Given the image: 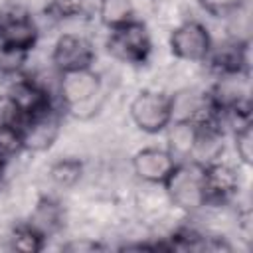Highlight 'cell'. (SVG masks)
<instances>
[{
  "instance_id": "cell-8",
  "label": "cell",
  "mask_w": 253,
  "mask_h": 253,
  "mask_svg": "<svg viewBox=\"0 0 253 253\" xmlns=\"http://www.w3.org/2000/svg\"><path fill=\"white\" fill-rule=\"evenodd\" d=\"M132 166L134 172L148 182H166L176 164L172 152L160 148H144L134 156Z\"/></svg>"
},
{
  "instance_id": "cell-1",
  "label": "cell",
  "mask_w": 253,
  "mask_h": 253,
  "mask_svg": "<svg viewBox=\"0 0 253 253\" xmlns=\"http://www.w3.org/2000/svg\"><path fill=\"white\" fill-rule=\"evenodd\" d=\"M38 28L22 8H6L0 12V47L6 53L22 55L34 47Z\"/></svg>"
},
{
  "instance_id": "cell-11",
  "label": "cell",
  "mask_w": 253,
  "mask_h": 253,
  "mask_svg": "<svg viewBox=\"0 0 253 253\" xmlns=\"http://www.w3.org/2000/svg\"><path fill=\"white\" fill-rule=\"evenodd\" d=\"M59 223H61V211H59L57 204L51 200H42L30 225L34 229H38L42 235H45L47 231H53Z\"/></svg>"
},
{
  "instance_id": "cell-12",
  "label": "cell",
  "mask_w": 253,
  "mask_h": 253,
  "mask_svg": "<svg viewBox=\"0 0 253 253\" xmlns=\"http://www.w3.org/2000/svg\"><path fill=\"white\" fill-rule=\"evenodd\" d=\"M101 20L111 26V28H117L125 22L130 20V14H132V8H130V2L128 0H101Z\"/></svg>"
},
{
  "instance_id": "cell-16",
  "label": "cell",
  "mask_w": 253,
  "mask_h": 253,
  "mask_svg": "<svg viewBox=\"0 0 253 253\" xmlns=\"http://www.w3.org/2000/svg\"><path fill=\"white\" fill-rule=\"evenodd\" d=\"M251 140H253V134H251V125L249 123H243V126L235 132V146H237V152L239 156L243 158V162H251Z\"/></svg>"
},
{
  "instance_id": "cell-17",
  "label": "cell",
  "mask_w": 253,
  "mask_h": 253,
  "mask_svg": "<svg viewBox=\"0 0 253 253\" xmlns=\"http://www.w3.org/2000/svg\"><path fill=\"white\" fill-rule=\"evenodd\" d=\"M200 2L204 10L210 12L211 16H225L241 4V0H200Z\"/></svg>"
},
{
  "instance_id": "cell-9",
  "label": "cell",
  "mask_w": 253,
  "mask_h": 253,
  "mask_svg": "<svg viewBox=\"0 0 253 253\" xmlns=\"http://www.w3.org/2000/svg\"><path fill=\"white\" fill-rule=\"evenodd\" d=\"M237 190V176L225 164H210L204 166V196L206 204L225 202Z\"/></svg>"
},
{
  "instance_id": "cell-6",
  "label": "cell",
  "mask_w": 253,
  "mask_h": 253,
  "mask_svg": "<svg viewBox=\"0 0 253 253\" xmlns=\"http://www.w3.org/2000/svg\"><path fill=\"white\" fill-rule=\"evenodd\" d=\"M170 47H172V53H176L182 59L200 61L210 51V36L202 24L186 22L172 32Z\"/></svg>"
},
{
  "instance_id": "cell-5",
  "label": "cell",
  "mask_w": 253,
  "mask_h": 253,
  "mask_svg": "<svg viewBox=\"0 0 253 253\" xmlns=\"http://www.w3.org/2000/svg\"><path fill=\"white\" fill-rule=\"evenodd\" d=\"M51 59L61 73H73L89 69L95 59V51L85 38L65 34L57 40Z\"/></svg>"
},
{
  "instance_id": "cell-15",
  "label": "cell",
  "mask_w": 253,
  "mask_h": 253,
  "mask_svg": "<svg viewBox=\"0 0 253 253\" xmlns=\"http://www.w3.org/2000/svg\"><path fill=\"white\" fill-rule=\"evenodd\" d=\"M85 4L87 0H53L49 6V12L55 14L57 18H69L75 14H83Z\"/></svg>"
},
{
  "instance_id": "cell-4",
  "label": "cell",
  "mask_w": 253,
  "mask_h": 253,
  "mask_svg": "<svg viewBox=\"0 0 253 253\" xmlns=\"http://www.w3.org/2000/svg\"><path fill=\"white\" fill-rule=\"evenodd\" d=\"M130 117L144 132H158L172 119V99L162 93L142 91L130 105Z\"/></svg>"
},
{
  "instance_id": "cell-14",
  "label": "cell",
  "mask_w": 253,
  "mask_h": 253,
  "mask_svg": "<svg viewBox=\"0 0 253 253\" xmlns=\"http://www.w3.org/2000/svg\"><path fill=\"white\" fill-rule=\"evenodd\" d=\"M81 174V164L77 160H61L51 168V178L59 186H71Z\"/></svg>"
},
{
  "instance_id": "cell-2",
  "label": "cell",
  "mask_w": 253,
  "mask_h": 253,
  "mask_svg": "<svg viewBox=\"0 0 253 253\" xmlns=\"http://www.w3.org/2000/svg\"><path fill=\"white\" fill-rule=\"evenodd\" d=\"M166 188L172 202L184 210H196L206 204L204 196V166L184 164L174 166L172 174L166 178Z\"/></svg>"
},
{
  "instance_id": "cell-19",
  "label": "cell",
  "mask_w": 253,
  "mask_h": 253,
  "mask_svg": "<svg viewBox=\"0 0 253 253\" xmlns=\"http://www.w3.org/2000/svg\"><path fill=\"white\" fill-rule=\"evenodd\" d=\"M4 158H6V154H4V146L0 144V174H2V168H4Z\"/></svg>"
},
{
  "instance_id": "cell-3",
  "label": "cell",
  "mask_w": 253,
  "mask_h": 253,
  "mask_svg": "<svg viewBox=\"0 0 253 253\" xmlns=\"http://www.w3.org/2000/svg\"><path fill=\"white\" fill-rule=\"evenodd\" d=\"M107 49L126 61V63H142L146 61L150 53V38L144 28V24L128 20L117 28H113V34L107 42Z\"/></svg>"
},
{
  "instance_id": "cell-18",
  "label": "cell",
  "mask_w": 253,
  "mask_h": 253,
  "mask_svg": "<svg viewBox=\"0 0 253 253\" xmlns=\"http://www.w3.org/2000/svg\"><path fill=\"white\" fill-rule=\"evenodd\" d=\"M22 59H24L22 55L6 53V51L0 47V69H2V71H14V69L20 65V61H22Z\"/></svg>"
},
{
  "instance_id": "cell-13",
  "label": "cell",
  "mask_w": 253,
  "mask_h": 253,
  "mask_svg": "<svg viewBox=\"0 0 253 253\" xmlns=\"http://www.w3.org/2000/svg\"><path fill=\"white\" fill-rule=\"evenodd\" d=\"M42 239L43 235L38 229H34L32 225H24V227H18L14 233V247L20 251H40Z\"/></svg>"
},
{
  "instance_id": "cell-10",
  "label": "cell",
  "mask_w": 253,
  "mask_h": 253,
  "mask_svg": "<svg viewBox=\"0 0 253 253\" xmlns=\"http://www.w3.org/2000/svg\"><path fill=\"white\" fill-rule=\"evenodd\" d=\"M24 125H26V115L16 103V99L12 95L0 97V132L18 140L24 130Z\"/></svg>"
},
{
  "instance_id": "cell-7",
  "label": "cell",
  "mask_w": 253,
  "mask_h": 253,
  "mask_svg": "<svg viewBox=\"0 0 253 253\" xmlns=\"http://www.w3.org/2000/svg\"><path fill=\"white\" fill-rule=\"evenodd\" d=\"M63 83H61V93L65 105L79 115V111L99 95V79L93 75L89 69L83 71H73V73H63Z\"/></svg>"
}]
</instances>
